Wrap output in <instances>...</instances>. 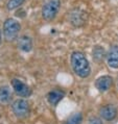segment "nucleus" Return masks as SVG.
I'll use <instances>...</instances> for the list:
<instances>
[{
    "instance_id": "nucleus-5",
    "label": "nucleus",
    "mask_w": 118,
    "mask_h": 124,
    "mask_svg": "<svg viewBox=\"0 0 118 124\" xmlns=\"http://www.w3.org/2000/svg\"><path fill=\"white\" fill-rule=\"evenodd\" d=\"M12 87L17 94L19 96H21V97H28L30 95V93H32L30 88L28 85L26 84H24L22 80L17 79V78H14L12 80Z\"/></svg>"
},
{
    "instance_id": "nucleus-10",
    "label": "nucleus",
    "mask_w": 118,
    "mask_h": 124,
    "mask_svg": "<svg viewBox=\"0 0 118 124\" xmlns=\"http://www.w3.org/2000/svg\"><path fill=\"white\" fill-rule=\"evenodd\" d=\"M18 47L22 51H24V52H29L33 47V43L30 38L26 36H22L18 41Z\"/></svg>"
},
{
    "instance_id": "nucleus-12",
    "label": "nucleus",
    "mask_w": 118,
    "mask_h": 124,
    "mask_svg": "<svg viewBox=\"0 0 118 124\" xmlns=\"http://www.w3.org/2000/svg\"><path fill=\"white\" fill-rule=\"evenodd\" d=\"M83 120L81 113H74L64 122V124H81Z\"/></svg>"
},
{
    "instance_id": "nucleus-11",
    "label": "nucleus",
    "mask_w": 118,
    "mask_h": 124,
    "mask_svg": "<svg viewBox=\"0 0 118 124\" xmlns=\"http://www.w3.org/2000/svg\"><path fill=\"white\" fill-rule=\"evenodd\" d=\"M12 97V93L11 90L8 85H3V87H0V104H6L11 100Z\"/></svg>"
},
{
    "instance_id": "nucleus-8",
    "label": "nucleus",
    "mask_w": 118,
    "mask_h": 124,
    "mask_svg": "<svg viewBox=\"0 0 118 124\" xmlns=\"http://www.w3.org/2000/svg\"><path fill=\"white\" fill-rule=\"evenodd\" d=\"M107 62L111 68L118 69V46L114 45L107 53Z\"/></svg>"
},
{
    "instance_id": "nucleus-13",
    "label": "nucleus",
    "mask_w": 118,
    "mask_h": 124,
    "mask_svg": "<svg viewBox=\"0 0 118 124\" xmlns=\"http://www.w3.org/2000/svg\"><path fill=\"white\" fill-rule=\"evenodd\" d=\"M25 1V0H8V4H6V8L9 11H12V9H15L17 8H19L20 5H22V3Z\"/></svg>"
},
{
    "instance_id": "nucleus-6",
    "label": "nucleus",
    "mask_w": 118,
    "mask_h": 124,
    "mask_svg": "<svg viewBox=\"0 0 118 124\" xmlns=\"http://www.w3.org/2000/svg\"><path fill=\"white\" fill-rule=\"evenodd\" d=\"M99 114L100 117L106 121H113L117 116V109L112 104H107L100 108Z\"/></svg>"
},
{
    "instance_id": "nucleus-2",
    "label": "nucleus",
    "mask_w": 118,
    "mask_h": 124,
    "mask_svg": "<svg viewBox=\"0 0 118 124\" xmlns=\"http://www.w3.org/2000/svg\"><path fill=\"white\" fill-rule=\"evenodd\" d=\"M20 28L21 26L18 21H16L15 19L8 18L5 20L4 24H3V36L8 41H13L18 37Z\"/></svg>"
},
{
    "instance_id": "nucleus-15",
    "label": "nucleus",
    "mask_w": 118,
    "mask_h": 124,
    "mask_svg": "<svg viewBox=\"0 0 118 124\" xmlns=\"http://www.w3.org/2000/svg\"><path fill=\"white\" fill-rule=\"evenodd\" d=\"M0 43H1V31H0Z\"/></svg>"
},
{
    "instance_id": "nucleus-9",
    "label": "nucleus",
    "mask_w": 118,
    "mask_h": 124,
    "mask_svg": "<svg viewBox=\"0 0 118 124\" xmlns=\"http://www.w3.org/2000/svg\"><path fill=\"white\" fill-rule=\"evenodd\" d=\"M64 96H65V93L63 91L57 90V89H55V90H52V91H50L49 93H48L47 100L51 105L54 106V105H57L62 99H63Z\"/></svg>"
},
{
    "instance_id": "nucleus-4",
    "label": "nucleus",
    "mask_w": 118,
    "mask_h": 124,
    "mask_svg": "<svg viewBox=\"0 0 118 124\" xmlns=\"http://www.w3.org/2000/svg\"><path fill=\"white\" fill-rule=\"evenodd\" d=\"M12 108H13L14 114H15L17 117L22 118V117L27 116V114H28L29 104H28V102L26 100H24V99H18V100H16L13 103Z\"/></svg>"
},
{
    "instance_id": "nucleus-3",
    "label": "nucleus",
    "mask_w": 118,
    "mask_h": 124,
    "mask_svg": "<svg viewBox=\"0 0 118 124\" xmlns=\"http://www.w3.org/2000/svg\"><path fill=\"white\" fill-rule=\"evenodd\" d=\"M61 1L60 0H48L45 2L42 8V17L46 21H51L55 18L60 9Z\"/></svg>"
},
{
    "instance_id": "nucleus-14",
    "label": "nucleus",
    "mask_w": 118,
    "mask_h": 124,
    "mask_svg": "<svg viewBox=\"0 0 118 124\" xmlns=\"http://www.w3.org/2000/svg\"><path fill=\"white\" fill-rule=\"evenodd\" d=\"M88 124H102L101 119L97 118V117H92L89 119V123Z\"/></svg>"
},
{
    "instance_id": "nucleus-7",
    "label": "nucleus",
    "mask_w": 118,
    "mask_h": 124,
    "mask_svg": "<svg viewBox=\"0 0 118 124\" xmlns=\"http://www.w3.org/2000/svg\"><path fill=\"white\" fill-rule=\"evenodd\" d=\"M112 84H113V78L109 76V75H103V76H100L99 78H97L95 85L98 91L107 92L111 88Z\"/></svg>"
},
{
    "instance_id": "nucleus-1",
    "label": "nucleus",
    "mask_w": 118,
    "mask_h": 124,
    "mask_svg": "<svg viewBox=\"0 0 118 124\" xmlns=\"http://www.w3.org/2000/svg\"><path fill=\"white\" fill-rule=\"evenodd\" d=\"M70 62L72 69H73L74 73L77 76L82 78H87L91 73V68H90L89 62L83 52H79V51L72 52Z\"/></svg>"
}]
</instances>
